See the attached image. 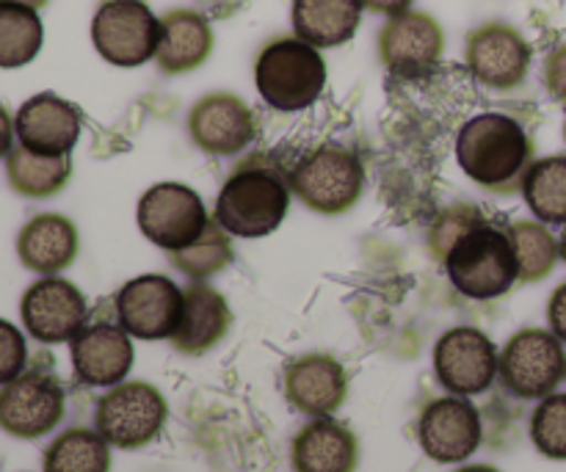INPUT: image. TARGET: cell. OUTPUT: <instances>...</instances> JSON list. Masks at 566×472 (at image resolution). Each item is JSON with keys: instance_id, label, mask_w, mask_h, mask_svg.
Wrapping results in <instances>:
<instances>
[{"instance_id": "cell-38", "label": "cell", "mask_w": 566, "mask_h": 472, "mask_svg": "<svg viewBox=\"0 0 566 472\" xmlns=\"http://www.w3.org/2000/svg\"><path fill=\"white\" fill-rule=\"evenodd\" d=\"M14 119H11V114L6 111V105H0V158H6V155L14 149Z\"/></svg>"}, {"instance_id": "cell-12", "label": "cell", "mask_w": 566, "mask_h": 472, "mask_svg": "<svg viewBox=\"0 0 566 472\" xmlns=\"http://www.w3.org/2000/svg\"><path fill=\"white\" fill-rule=\"evenodd\" d=\"M497 354L495 343L473 326H457L446 332L434 346V374L437 381L451 396H481L497 379Z\"/></svg>"}, {"instance_id": "cell-7", "label": "cell", "mask_w": 566, "mask_h": 472, "mask_svg": "<svg viewBox=\"0 0 566 472\" xmlns=\"http://www.w3.org/2000/svg\"><path fill=\"white\" fill-rule=\"evenodd\" d=\"M497 379L514 398L542 401L566 379L564 343L547 329H523L506 343Z\"/></svg>"}, {"instance_id": "cell-11", "label": "cell", "mask_w": 566, "mask_h": 472, "mask_svg": "<svg viewBox=\"0 0 566 472\" xmlns=\"http://www.w3.org/2000/svg\"><path fill=\"white\" fill-rule=\"evenodd\" d=\"M64 387L42 370H22L0 387V429L17 440H39L61 423Z\"/></svg>"}, {"instance_id": "cell-26", "label": "cell", "mask_w": 566, "mask_h": 472, "mask_svg": "<svg viewBox=\"0 0 566 472\" xmlns=\"http://www.w3.org/2000/svg\"><path fill=\"white\" fill-rule=\"evenodd\" d=\"M72 160L70 155H39L17 144L6 155V180L20 197L28 199H48L55 197L61 188L70 182Z\"/></svg>"}, {"instance_id": "cell-41", "label": "cell", "mask_w": 566, "mask_h": 472, "mask_svg": "<svg viewBox=\"0 0 566 472\" xmlns=\"http://www.w3.org/2000/svg\"><path fill=\"white\" fill-rule=\"evenodd\" d=\"M562 260H564V265H566V227H564V232H562Z\"/></svg>"}, {"instance_id": "cell-17", "label": "cell", "mask_w": 566, "mask_h": 472, "mask_svg": "<svg viewBox=\"0 0 566 472\" xmlns=\"http://www.w3.org/2000/svg\"><path fill=\"white\" fill-rule=\"evenodd\" d=\"M188 133L202 153L230 158L254 141L258 125L252 108L238 94L213 92L193 103L188 114Z\"/></svg>"}, {"instance_id": "cell-28", "label": "cell", "mask_w": 566, "mask_h": 472, "mask_svg": "<svg viewBox=\"0 0 566 472\" xmlns=\"http://www.w3.org/2000/svg\"><path fill=\"white\" fill-rule=\"evenodd\" d=\"M44 472H111V445L97 429H70L55 437L42 459Z\"/></svg>"}, {"instance_id": "cell-30", "label": "cell", "mask_w": 566, "mask_h": 472, "mask_svg": "<svg viewBox=\"0 0 566 472\" xmlns=\"http://www.w3.org/2000/svg\"><path fill=\"white\" fill-rule=\"evenodd\" d=\"M44 42V28L36 9L20 3H0V70L31 64Z\"/></svg>"}, {"instance_id": "cell-15", "label": "cell", "mask_w": 566, "mask_h": 472, "mask_svg": "<svg viewBox=\"0 0 566 472\" xmlns=\"http://www.w3.org/2000/svg\"><path fill=\"white\" fill-rule=\"evenodd\" d=\"M484 426L475 403L462 396L437 398L420 412L418 442L437 464H462L479 451Z\"/></svg>"}, {"instance_id": "cell-21", "label": "cell", "mask_w": 566, "mask_h": 472, "mask_svg": "<svg viewBox=\"0 0 566 472\" xmlns=\"http://www.w3.org/2000/svg\"><path fill=\"white\" fill-rule=\"evenodd\" d=\"M230 326L232 310L227 298L205 282H191L182 291V315L171 335V346L186 357H202L224 340Z\"/></svg>"}, {"instance_id": "cell-10", "label": "cell", "mask_w": 566, "mask_h": 472, "mask_svg": "<svg viewBox=\"0 0 566 472\" xmlns=\"http://www.w3.org/2000/svg\"><path fill=\"white\" fill-rule=\"evenodd\" d=\"M464 61L479 83L495 92H512L528 77L534 50L514 25L501 20L484 22L468 33Z\"/></svg>"}, {"instance_id": "cell-27", "label": "cell", "mask_w": 566, "mask_h": 472, "mask_svg": "<svg viewBox=\"0 0 566 472\" xmlns=\"http://www.w3.org/2000/svg\"><path fill=\"white\" fill-rule=\"evenodd\" d=\"M520 191L536 221L566 227V155L534 160Z\"/></svg>"}, {"instance_id": "cell-23", "label": "cell", "mask_w": 566, "mask_h": 472, "mask_svg": "<svg viewBox=\"0 0 566 472\" xmlns=\"http://www.w3.org/2000/svg\"><path fill=\"white\" fill-rule=\"evenodd\" d=\"M213 53V28L199 11L171 9L160 17V42L155 64L166 75H186Z\"/></svg>"}, {"instance_id": "cell-31", "label": "cell", "mask_w": 566, "mask_h": 472, "mask_svg": "<svg viewBox=\"0 0 566 472\" xmlns=\"http://www.w3.org/2000/svg\"><path fill=\"white\" fill-rule=\"evenodd\" d=\"M169 263L191 282H205L210 276L221 274L232 263L230 232L216 219L208 221V227H205L197 241L188 243L186 249L169 252Z\"/></svg>"}, {"instance_id": "cell-4", "label": "cell", "mask_w": 566, "mask_h": 472, "mask_svg": "<svg viewBox=\"0 0 566 472\" xmlns=\"http://www.w3.org/2000/svg\"><path fill=\"white\" fill-rule=\"evenodd\" d=\"M448 271V280L462 296L475 302H492V298L506 296L520 282L517 260H514L512 243L506 230L484 224L464 232L442 260Z\"/></svg>"}, {"instance_id": "cell-9", "label": "cell", "mask_w": 566, "mask_h": 472, "mask_svg": "<svg viewBox=\"0 0 566 472\" xmlns=\"http://www.w3.org/2000/svg\"><path fill=\"white\" fill-rule=\"evenodd\" d=\"M136 221L142 235L169 254L197 241L210 219L193 188L182 182H158L138 199Z\"/></svg>"}, {"instance_id": "cell-8", "label": "cell", "mask_w": 566, "mask_h": 472, "mask_svg": "<svg viewBox=\"0 0 566 472\" xmlns=\"http://www.w3.org/2000/svg\"><path fill=\"white\" fill-rule=\"evenodd\" d=\"M92 42L108 64L142 66L158 53L160 17L144 0H105L92 20Z\"/></svg>"}, {"instance_id": "cell-39", "label": "cell", "mask_w": 566, "mask_h": 472, "mask_svg": "<svg viewBox=\"0 0 566 472\" xmlns=\"http://www.w3.org/2000/svg\"><path fill=\"white\" fill-rule=\"evenodd\" d=\"M0 3H20V6H28V9H42V6H48L50 0H0Z\"/></svg>"}, {"instance_id": "cell-5", "label": "cell", "mask_w": 566, "mask_h": 472, "mask_svg": "<svg viewBox=\"0 0 566 472\" xmlns=\"http://www.w3.org/2000/svg\"><path fill=\"white\" fill-rule=\"evenodd\" d=\"M291 191L321 216H340L359 202L365 188L363 160L343 147H318L287 175Z\"/></svg>"}, {"instance_id": "cell-40", "label": "cell", "mask_w": 566, "mask_h": 472, "mask_svg": "<svg viewBox=\"0 0 566 472\" xmlns=\"http://www.w3.org/2000/svg\"><path fill=\"white\" fill-rule=\"evenodd\" d=\"M457 472H501V470L490 468V464H468V468H462V470H457Z\"/></svg>"}, {"instance_id": "cell-29", "label": "cell", "mask_w": 566, "mask_h": 472, "mask_svg": "<svg viewBox=\"0 0 566 472\" xmlns=\"http://www.w3.org/2000/svg\"><path fill=\"white\" fill-rule=\"evenodd\" d=\"M520 282H542L562 260V243L542 221H514L506 230Z\"/></svg>"}, {"instance_id": "cell-16", "label": "cell", "mask_w": 566, "mask_h": 472, "mask_svg": "<svg viewBox=\"0 0 566 472\" xmlns=\"http://www.w3.org/2000/svg\"><path fill=\"white\" fill-rule=\"evenodd\" d=\"M22 326L39 343H70L86 326L88 307L83 293L61 276L33 282L20 302Z\"/></svg>"}, {"instance_id": "cell-34", "label": "cell", "mask_w": 566, "mask_h": 472, "mask_svg": "<svg viewBox=\"0 0 566 472\" xmlns=\"http://www.w3.org/2000/svg\"><path fill=\"white\" fill-rule=\"evenodd\" d=\"M25 359L28 348L22 332L17 329L14 324L0 318V387H3L6 381L17 379V376L25 370Z\"/></svg>"}, {"instance_id": "cell-2", "label": "cell", "mask_w": 566, "mask_h": 472, "mask_svg": "<svg viewBox=\"0 0 566 472\" xmlns=\"http://www.w3.org/2000/svg\"><path fill=\"white\" fill-rule=\"evenodd\" d=\"M291 193V182L274 164L249 158L221 186L213 219L235 238L271 235L287 219Z\"/></svg>"}, {"instance_id": "cell-37", "label": "cell", "mask_w": 566, "mask_h": 472, "mask_svg": "<svg viewBox=\"0 0 566 472\" xmlns=\"http://www.w3.org/2000/svg\"><path fill=\"white\" fill-rule=\"evenodd\" d=\"M359 3H363V9L374 11V14L392 17V14H401V11L412 9L415 0H359Z\"/></svg>"}, {"instance_id": "cell-42", "label": "cell", "mask_w": 566, "mask_h": 472, "mask_svg": "<svg viewBox=\"0 0 566 472\" xmlns=\"http://www.w3.org/2000/svg\"><path fill=\"white\" fill-rule=\"evenodd\" d=\"M564 138H566V122H564Z\"/></svg>"}, {"instance_id": "cell-19", "label": "cell", "mask_w": 566, "mask_h": 472, "mask_svg": "<svg viewBox=\"0 0 566 472\" xmlns=\"http://www.w3.org/2000/svg\"><path fill=\"white\" fill-rule=\"evenodd\" d=\"M17 141L39 155H70L81 138V111L53 92L33 94L14 116Z\"/></svg>"}, {"instance_id": "cell-22", "label": "cell", "mask_w": 566, "mask_h": 472, "mask_svg": "<svg viewBox=\"0 0 566 472\" xmlns=\"http://www.w3.org/2000/svg\"><path fill=\"white\" fill-rule=\"evenodd\" d=\"M357 462V437L332 418H315L293 437L291 464L296 472H354Z\"/></svg>"}, {"instance_id": "cell-1", "label": "cell", "mask_w": 566, "mask_h": 472, "mask_svg": "<svg viewBox=\"0 0 566 472\" xmlns=\"http://www.w3.org/2000/svg\"><path fill=\"white\" fill-rule=\"evenodd\" d=\"M459 169L492 193H514L523 188L534 164V141L514 116L479 114L462 125L457 136Z\"/></svg>"}, {"instance_id": "cell-20", "label": "cell", "mask_w": 566, "mask_h": 472, "mask_svg": "<svg viewBox=\"0 0 566 472\" xmlns=\"http://www.w3.org/2000/svg\"><path fill=\"white\" fill-rule=\"evenodd\" d=\"M72 368L88 387H116L133 370V340L122 326H83L70 340Z\"/></svg>"}, {"instance_id": "cell-35", "label": "cell", "mask_w": 566, "mask_h": 472, "mask_svg": "<svg viewBox=\"0 0 566 472\" xmlns=\"http://www.w3.org/2000/svg\"><path fill=\"white\" fill-rule=\"evenodd\" d=\"M545 88L556 103L566 105V44H558L545 59Z\"/></svg>"}, {"instance_id": "cell-24", "label": "cell", "mask_w": 566, "mask_h": 472, "mask_svg": "<svg viewBox=\"0 0 566 472\" xmlns=\"http://www.w3.org/2000/svg\"><path fill=\"white\" fill-rule=\"evenodd\" d=\"M17 254L28 271L55 276L77 258V230L66 216H33L17 235Z\"/></svg>"}, {"instance_id": "cell-32", "label": "cell", "mask_w": 566, "mask_h": 472, "mask_svg": "<svg viewBox=\"0 0 566 472\" xmlns=\"http://www.w3.org/2000/svg\"><path fill=\"white\" fill-rule=\"evenodd\" d=\"M531 442L542 457L566 462V392L542 398L531 415Z\"/></svg>"}, {"instance_id": "cell-14", "label": "cell", "mask_w": 566, "mask_h": 472, "mask_svg": "<svg viewBox=\"0 0 566 472\" xmlns=\"http://www.w3.org/2000/svg\"><path fill=\"white\" fill-rule=\"evenodd\" d=\"M446 53V31L426 11L407 9L387 17L379 31V59L398 77L429 75Z\"/></svg>"}, {"instance_id": "cell-6", "label": "cell", "mask_w": 566, "mask_h": 472, "mask_svg": "<svg viewBox=\"0 0 566 472\" xmlns=\"http://www.w3.org/2000/svg\"><path fill=\"white\" fill-rule=\"evenodd\" d=\"M166 398L147 381H122L111 387L94 409V426L111 448L138 451L160 434L166 423Z\"/></svg>"}, {"instance_id": "cell-18", "label": "cell", "mask_w": 566, "mask_h": 472, "mask_svg": "<svg viewBox=\"0 0 566 472\" xmlns=\"http://www.w3.org/2000/svg\"><path fill=\"white\" fill-rule=\"evenodd\" d=\"M285 398L307 418H332L348 396L346 368L329 354H302L282 374Z\"/></svg>"}, {"instance_id": "cell-36", "label": "cell", "mask_w": 566, "mask_h": 472, "mask_svg": "<svg viewBox=\"0 0 566 472\" xmlns=\"http://www.w3.org/2000/svg\"><path fill=\"white\" fill-rule=\"evenodd\" d=\"M547 321H551V332L558 340L566 343V282L556 287L547 304Z\"/></svg>"}, {"instance_id": "cell-3", "label": "cell", "mask_w": 566, "mask_h": 472, "mask_svg": "<svg viewBox=\"0 0 566 472\" xmlns=\"http://www.w3.org/2000/svg\"><path fill=\"white\" fill-rule=\"evenodd\" d=\"M254 86L276 111H304L324 94L326 61L310 42L280 36L260 50L254 61Z\"/></svg>"}, {"instance_id": "cell-33", "label": "cell", "mask_w": 566, "mask_h": 472, "mask_svg": "<svg viewBox=\"0 0 566 472\" xmlns=\"http://www.w3.org/2000/svg\"><path fill=\"white\" fill-rule=\"evenodd\" d=\"M484 221H486L484 213H481L475 204H451L448 210H442L429 230L431 258L440 260L442 263L448 254V249H451L453 243L464 235V232H470L473 227L484 224Z\"/></svg>"}, {"instance_id": "cell-25", "label": "cell", "mask_w": 566, "mask_h": 472, "mask_svg": "<svg viewBox=\"0 0 566 472\" xmlns=\"http://www.w3.org/2000/svg\"><path fill=\"white\" fill-rule=\"evenodd\" d=\"M363 20L359 0H293V33L313 48H340Z\"/></svg>"}, {"instance_id": "cell-13", "label": "cell", "mask_w": 566, "mask_h": 472, "mask_svg": "<svg viewBox=\"0 0 566 472\" xmlns=\"http://www.w3.org/2000/svg\"><path fill=\"white\" fill-rule=\"evenodd\" d=\"M182 315V291L164 274H144L116 293V318L138 340H171Z\"/></svg>"}]
</instances>
